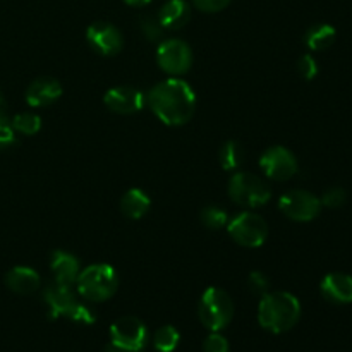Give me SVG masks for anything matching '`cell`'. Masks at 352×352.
<instances>
[{"label":"cell","instance_id":"cell-1","mask_svg":"<svg viewBox=\"0 0 352 352\" xmlns=\"http://www.w3.org/2000/svg\"><path fill=\"white\" fill-rule=\"evenodd\" d=\"M148 105L167 126H182L196 110V95L182 79H165L148 93Z\"/></svg>","mask_w":352,"mask_h":352},{"label":"cell","instance_id":"cell-2","mask_svg":"<svg viewBox=\"0 0 352 352\" xmlns=\"http://www.w3.org/2000/svg\"><path fill=\"white\" fill-rule=\"evenodd\" d=\"M301 305L298 298L289 292H268L258 308V320L265 330L272 333H284L298 323Z\"/></svg>","mask_w":352,"mask_h":352},{"label":"cell","instance_id":"cell-3","mask_svg":"<svg viewBox=\"0 0 352 352\" xmlns=\"http://www.w3.org/2000/svg\"><path fill=\"white\" fill-rule=\"evenodd\" d=\"M79 296L93 302H102L112 298L119 287V278L110 265H91L79 272L76 280Z\"/></svg>","mask_w":352,"mask_h":352},{"label":"cell","instance_id":"cell-4","mask_svg":"<svg viewBox=\"0 0 352 352\" xmlns=\"http://www.w3.org/2000/svg\"><path fill=\"white\" fill-rule=\"evenodd\" d=\"M43 299L47 302L52 320L58 318V316H65L72 322L86 323V325L95 323V315H93L91 309L82 305V302H79L76 299L74 292L67 285H50V287L45 289Z\"/></svg>","mask_w":352,"mask_h":352},{"label":"cell","instance_id":"cell-5","mask_svg":"<svg viewBox=\"0 0 352 352\" xmlns=\"http://www.w3.org/2000/svg\"><path fill=\"white\" fill-rule=\"evenodd\" d=\"M198 315L203 325L212 332H220L230 323L234 316V302L226 291L210 287L199 299Z\"/></svg>","mask_w":352,"mask_h":352},{"label":"cell","instance_id":"cell-6","mask_svg":"<svg viewBox=\"0 0 352 352\" xmlns=\"http://www.w3.org/2000/svg\"><path fill=\"white\" fill-rule=\"evenodd\" d=\"M229 196L234 203L248 208L261 206L270 199L272 192L267 182L250 172H239L229 182Z\"/></svg>","mask_w":352,"mask_h":352},{"label":"cell","instance_id":"cell-7","mask_svg":"<svg viewBox=\"0 0 352 352\" xmlns=\"http://www.w3.org/2000/svg\"><path fill=\"white\" fill-rule=\"evenodd\" d=\"M110 340L112 346L124 352H141L146 347L148 329L140 318L122 316L110 327Z\"/></svg>","mask_w":352,"mask_h":352},{"label":"cell","instance_id":"cell-8","mask_svg":"<svg viewBox=\"0 0 352 352\" xmlns=\"http://www.w3.org/2000/svg\"><path fill=\"white\" fill-rule=\"evenodd\" d=\"M229 234L241 246L260 248L268 237V226L256 213L244 212L229 223Z\"/></svg>","mask_w":352,"mask_h":352},{"label":"cell","instance_id":"cell-9","mask_svg":"<svg viewBox=\"0 0 352 352\" xmlns=\"http://www.w3.org/2000/svg\"><path fill=\"white\" fill-rule=\"evenodd\" d=\"M278 208L287 219L296 220V222H309L316 219L322 210V201L315 195L308 191H296L287 192L278 201Z\"/></svg>","mask_w":352,"mask_h":352},{"label":"cell","instance_id":"cell-10","mask_svg":"<svg viewBox=\"0 0 352 352\" xmlns=\"http://www.w3.org/2000/svg\"><path fill=\"white\" fill-rule=\"evenodd\" d=\"M158 65L164 69L165 72L172 76H181L191 69L192 64V54L191 48L186 41L172 38V40L164 41L158 47L157 52Z\"/></svg>","mask_w":352,"mask_h":352},{"label":"cell","instance_id":"cell-11","mask_svg":"<svg viewBox=\"0 0 352 352\" xmlns=\"http://www.w3.org/2000/svg\"><path fill=\"white\" fill-rule=\"evenodd\" d=\"M260 167L274 181H287L298 172V160L284 146H272L261 155Z\"/></svg>","mask_w":352,"mask_h":352},{"label":"cell","instance_id":"cell-12","mask_svg":"<svg viewBox=\"0 0 352 352\" xmlns=\"http://www.w3.org/2000/svg\"><path fill=\"white\" fill-rule=\"evenodd\" d=\"M86 40L91 45L95 52L105 57H112L117 55L122 48V34L117 30L113 24L105 23V21H98L93 23L86 31Z\"/></svg>","mask_w":352,"mask_h":352},{"label":"cell","instance_id":"cell-13","mask_svg":"<svg viewBox=\"0 0 352 352\" xmlns=\"http://www.w3.org/2000/svg\"><path fill=\"white\" fill-rule=\"evenodd\" d=\"M103 102L112 112L129 116V113H136L143 109L144 95L140 89L131 88V86H117L105 93Z\"/></svg>","mask_w":352,"mask_h":352},{"label":"cell","instance_id":"cell-14","mask_svg":"<svg viewBox=\"0 0 352 352\" xmlns=\"http://www.w3.org/2000/svg\"><path fill=\"white\" fill-rule=\"evenodd\" d=\"M62 96V85L54 78H38L28 86L26 102L31 107H48Z\"/></svg>","mask_w":352,"mask_h":352},{"label":"cell","instance_id":"cell-15","mask_svg":"<svg viewBox=\"0 0 352 352\" xmlns=\"http://www.w3.org/2000/svg\"><path fill=\"white\" fill-rule=\"evenodd\" d=\"M323 298L336 305H349L352 302V277L347 274L327 275L320 285Z\"/></svg>","mask_w":352,"mask_h":352},{"label":"cell","instance_id":"cell-16","mask_svg":"<svg viewBox=\"0 0 352 352\" xmlns=\"http://www.w3.org/2000/svg\"><path fill=\"white\" fill-rule=\"evenodd\" d=\"M50 267L54 272L55 284L67 285L71 287L76 284L79 277V261L78 258L72 256L71 253L65 251H54L50 256Z\"/></svg>","mask_w":352,"mask_h":352},{"label":"cell","instance_id":"cell-17","mask_svg":"<svg viewBox=\"0 0 352 352\" xmlns=\"http://www.w3.org/2000/svg\"><path fill=\"white\" fill-rule=\"evenodd\" d=\"M6 285L16 294H33L40 287V275L30 267H14L7 272Z\"/></svg>","mask_w":352,"mask_h":352},{"label":"cell","instance_id":"cell-18","mask_svg":"<svg viewBox=\"0 0 352 352\" xmlns=\"http://www.w3.org/2000/svg\"><path fill=\"white\" fill-rule=\"evenodd\" d=\"M189 17L191 10L184 0H168L158 12V19L165 30H181L188 24Z\"/></svg>","mask_w":352,"mask_h":352},{"label":"cell","instance_id":"cell-19","mask_svg":"<svg viewBox=\"0 0 352 352\" xmlns=\"http://www.w3.org/2000/svg\"><path fill=\"white\" fill-rule=\"evenodd\" d=\"M120 210L127 219H141L150 210V196L138 188L129 189L120 199Z\"/></svg>","mask_w":352,"mask_h":352},{"label":"cell","instance_id":"cell-20","mask_svg":"<svg viewBox=\"0 0 352 352\" xmlns=\"http://www.w3.org/2000/svg\"><path fill=\"white\" fill-rule=\"evenodd\" d=\"M336 30L330 24H316L309 28L305 41L309 50H325L336 41Z\"/></svg>","mask_w":352,"mask_h":352},{"label":"cell","instance_id":"cell-21","mask_svg":"<svg viewBox=\"0 0 352 352\" xmlns=\"http://www.w3.org/2000/svg\"><path fill=\"white\" fill-rule=\"evenodd\" d=\"M244 150L237 141H227L220 150V164L226 170H234L244 162Z\"/></svg>","mask_w":352,"mask_h":352},{"label":"cell","instance_id":"cell-22","mask_svg":"<svg viewBox=\"0 0 352 352\" xmlns=\"http://www.w3.org/2000/svg\"><path fill=\"white\" fill-rule=\"evenodd\" d=\"M179 340H181V336H179L177 329L170 325H165L162 329L157 330L153 339V346L158 352H174L177 349Z\"/></svg>","mask_w":352,"mask_h":352},{"label":"cell","instance_id":"cell-23","mask_svg":"<svg viewBox=\"0 0 352 352\" xmlns=\"http://www.w3.org/2000/svg\"><path fill=\"white\" fill-rule=\"evenodd\" d=\"M10 122H12V127L16 133L26 134V136H33V134H36L41 129V119L36 113L31 112L17 113Z\"/></svg>","mask_w":352,"mask_h":352},{"label":"cell","instance_id":"cell-24","mask_svg":"<svg viewBox=\"0 0 352 352\" xmlns=\"http://www.w3.org/2000/svg\"><path fill=\"white\" fill-rule=\"evenodd\" d=\"M201 222L203 226L208 227V229L212 230L222 229L227 223L226 210L219 208V206H206L201 212Z\"/></svg>","mask_w":352,"mask_h":352},{"label":"cell","instance_id":"cell-25","mask_svg":"<svg viewBox=\"0 0 352 352\" xmlns=\"http://www.w3.org/2000/svg\"><path fill=\"white\" fill-rule=\"evenodd\" d=\"M140 26H141V31H143V34L148 38V40L157 41V40H160L162 36H164L165 28L162 26L158 16H151V14H146V16L141 17Z\"/></svg>","mask_w":352,"mask_h":352},{"label":"cell","instance_id":"cell-26","mask_svg":"<svg viewBox=\"0 0 352 352\" xmlns=\"http://www.w3.org/2000/svg\"><path fill=\"white\" fill-rule=\"evenodd\" d=\"M16 141V131H14L12 122L0 110V150H7V148L14 146Z\"/></svg>","mask_w":352,"mask_h":352},{"label":"cell","instance_id":"cell-27","mask_svg":"<svg viewBox=\"0 0 352 352\" xmlns=\"http://www.w3.org/2000/svg\"><path fill=\"white\" fill-rule=\"evenodd\" d=\"M203 351L205 352H229V342L219 332L210 333L203 342Z\"/></svg>","mask_w":352,"mask_h":352},{"label":"cell","instance_id":"cell-28","mask_svg":"<svg viewBox=\"0 0 352 352\" xmlns=\"http://www.w3.org/2000/svg\"><path fill=\"white\" fill-rule=\"evenodd\" d=\"M346 199L347 195L342 188H332L323 195V198L320 201H322V205L329 206V208H339V206H342L346 203Z\"/></svg>","mask_w":352,"mask_h":352},{"label":"cell","instance_id":"cell-29","mask_svg":"<svg viewBox=\"0 0 352 352\" xmlns=\"http://www.w3.org/2000/svg\"><path fill=\"white\" fill-rule=\"evenodd\" d=\"M248 284H250V291L253 292L254 296L268 294V277L265 274H261V272H253V274L250 275Z\"/></svg>","mask_w":352,"mask_h":352},{"label":"cell","instance_id":"cell-30","mask_svg":"<svg viewBox=\"0 0 352 352\" xmlns=\"http://www.w3.org/2000/svg\"><path fill=\"white\" fill-rule=\"evenodd\" d=\"M298 71L302 78L311 81V79H315V76L318 74V65H316V60L311 55H302L298 62Z\"/></svg>","mask_w":352,"mask_h":352},{"label":"cell","instance_id":"cell-31","mask_svg":"<svg viewBox=\"0 0 352 352\" xmlns=\"http://www.w3.org/2000/svg\"><path fill=\"white\" fill-rule=\"evenodd\" d=\"M192 3L203 12H219L229 6L230 0H192Z\"/></svg>","mask_w":352,"mask_h":352},{"label":"cell","instance_id":"cell-32","mask_svg":"<svg viewBox=\"0 0 352 352\" xmlns=\"http://www.w3.org/2000/svg\"><path fill=\"white\" fill-rule=\"evenodd\" d=\"M126 3H129V6H136V7H141V6H146L150 0H124Z\"/></svg>","mask_w":352,"mask_h":352},{"label":"cell","instance_id":"cell-33","mask_svg":"<svg viewBox=\"0 0 352 352\" xmlns=\"http://www.w3.org/2000/svg\"><path fill=\"white\" fill-rule=\"evenodd\" d=\"M2 107H3V98H2V95H0V110H2Z\"/></svg>","mask_w":352,"mask_h":352}]
</instances>
